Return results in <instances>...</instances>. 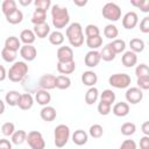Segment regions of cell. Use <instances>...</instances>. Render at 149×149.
<instances>
[{"label":"cell","mask_w":149,"mask_h":149,"mask_svg":"<svg viewBox=\"0 0 149 149\" xmlns=\"http://www.w3.org/2000/svg\"><path fill=\"white\" fill-rule=\"evenodd\" d=\"M51 17H52V24L57 29L65 28L70 22V15L68 9L59 5L51 6Z\"/></svg>","instance_id":"6da1fadb"},{"label":"cell","mask_w":149,"mask_h":149,"mask_svg":"<svg viewBox=\"0 0 149 149\" xmlns=\"http://www.w3.org/2000/svg\"><path fill=\"white\" fill-rule=\"evenodd\" d=\"M66 37L70 42V44L74 48H79L84 43V33L83 27L79 22H72L66 28Z\"/></svg>","instance_id":"7a4b0ae2"},{"label":"cell","mask_w":149,"mask_h":149,"mask_svg":"<svg viewBox=\"0 0 149 149\" xmlns=\"http://www.w3.org/2000/svg\"><path fill=\"white\" fill-rule=\"evenodd\" d=\"M27 73H28V65H27V63L22 62V61H19V62H14L13 65L9 68L7 77L9 78L10 81L19 83V81L24 79Z\"/></svg>","instance_id":"3957f363"},{"label":"cell","mask_w":149,"mask_h":149,"mask_svg":"<svg viewBox=\"0 0 149 149\" xmlns=\"http://www.w3.org/2000/svg\"><path fill=\"white\" fill-rule=\"evenodd\" d=\"M70 139V128L66 125H58L54 132V142L57 148H63Z\"/></svg>","instance_id":"277c9868"},{"label":"cell","mask_w":149,"mask_h":149,"mask_svg":"<svg viewBox=\"0 0 149 149\" xmlns=\"http://www.w3.org/2000/svg\"><path fill=\"white\" fill-rule=\"evenodd\" d=\"M102 16L108 20V21H118L121 17V8L119 5H116L115 2H107L104 7H102Z\"/></svg>","instance_id":"5b68a950"},{"label":"cell","mask_w":149,"mask_h":149,"mask_svg":"<svg viewBox=\"0 0 149 149\" xmlns=\"http://www.w3.org/2000/svg\"><path fill=\"white\" fill-rule=\"evenodd\" d=\"M132 78L127 73H114L108 78V83L111 86L115 88H126L130 85Z\"/></svg>","instance_id":"8992f818"},{"label":"cell","mask_w":149,"mask_h":149,"mask_svg":"<svg viewBox=\"0 0 149 149\" xmlns=\"http://www.w3.org/2000/svg\"><path fill=\"white\" fill-rule=\"evenodd\" d=\"M26 141L28 142V146L30 149H44L45 148V141L43 139V135L37 130H31L27 134Z\"/></svg>","instance_id":"52a82bcc"},{"label":"cell","mask_w":149,"mask_h":149,"mask_svg":"<svg viewBox=\"0 0 149 149\" xmlns=\"http://www.w3.org/2000/svg\"><path fill=\"white\" fill-rule=\"evenodd\" d=\"M57 59L58 63H70L73 62V50L68 45L59 47L57 49Z\"/></svg>","instance_id":"ba28073f"},{"label":"cell","mask_w":149,"mask_h":149,"mask_svg":"<svg viewBox=\"0 0 149 149\" xmlns=\"http://www.w3.org/2000/svg\"><path fill=\"white\" fill-rule=\"evenodd\" d=\"M125 95H126V100L129 104H133V105H136V104L141 102L142 99H143V92L139 87H129L126 91Z\"/></svg>","instance_id":"9c48e42d"},{"label":"cell","mask_w":149,"mask_h":149,"mask_svg":"<svg viewBox=\"0 0 149 149\" xmlns=\"http://www.w3.org/2000/svg\"><path fill=\"white\" fill-rule=\"evenodd\" d=\"M20 55L24 61L31 62V61H34L36 58L37 50L33 44H29V45L24 44V45H21V48H20Z\"/></svg>","instance_id":"30bf717a"},{"label":"cell","mask_w":149,"mask_h":149,"mask_svg":"<svg viewBox=\"0 0 149 149\" xmlns=\"http://www.w3.org/2000/svg\"><path fill=\"white\" fill-rule=\"evenodd\" d=\"M55 83H56V76H54L51 73L43 74L38 80V85H40L41 90H45V91L55 88Z\"/></svg>","instance_id":"8fae6325"},{"label":"cell","mask_w":149,"mask_h":149,"mask_svg":"<svg viewBox=\"0 0 149 149\" xmlns=\"http://www.w3.org/2000/svg\"><path fill=\"white\" fill-rule=\"evenodd\" d=\"M139 23V16L135 12H128L122 17V26L126 29H133Z\"/></svg>","instance_id":"7c38bea8"},{"label":"cell","mask_w":149,"mask_h":149,"mask_svg":"<svg viewBox=\"0 0 149 149\" xmlns=\"http://www.w3.org/2000/svg\"><path fill=\"white\" fill-rule=\"evenodd\" d=\"M100 61H101L100 54H99V51H97V50H90V51L85 55V58H84V63H85V65L88 66V68H95V66L99 64Z\"/></svg>","instance_id":"4fadbf2b"},{"label":"cell","mask_w":149,"mask_h":149,"mask_svg":"<svg viewBox=\"0 0 149 149\" xmlns=\"http://www.w3.org/2000/svg\"><path fill=\"white\" fill-rule=\"evenodd\" d=\"M33 105H34L33 95L30 93H22L20 95V99H19L16 106H19V108L22 109V111H28L33 107Z\"/></svg>","instance_id":"5bb4252c"},{"label":"cell","mask_w":149,"mask_h":149,"mask_svg":"<svg viewBox=\"0 0 149 149\" xmlns=\"http://www.w3.org/2000/svg\"><path fill=\"white\" fill-rule=\"evenodd\" d=\"M40 116L43 121L50 122V121H54L56 119L57 112L52 106H44L40 112Z\"/></svg>","instance_id":"9a60e30c"},{"label":"cell","mask_w":149,"mask_h":149,"mask_svg":"<svg viewBox=\"0 0 149 149\" xmlns=\"http://www.w3.org/2000/svg\"><path fill=\"white\" fill-rule=\"evenodd\" d=\"M121 62L126 68H133L137 63V55L130 50L126 51V52H123V55L121 57Z\"/></svg>","instance_id":"2e32d148"},{"label":"cell","mask_w":149,"mask_h":149,"mask_svg":"<svg viewBox=\"0 0 149 149\" xmlns=\"http://www.w3.org/2000/svg\"><path fill=\"white\" fill-rule=\"evenodd\" d=\"M112 112L114 115L116 116H120V118H123L126 115H128L129 113V105L125 101H120V102H116L113 108H112Z\"/></svg>","instance_id":"e0dca14e"},{"label":"cell","mask_w":149,"mask_h":149,"mask_svg":"<svg viewBox=\"0 0 149 149\" xmlns=\"http://www.w3.org/2000/svg\"><path fill=\"white\" fill-rule=\"evenodd\" d=\"M35 100L41 106H48V104L51 100V94L45 90H38L35 93Z\"/></svg>","instance_id":"ac0fdd59"},{"label":"cell","mask_w":149,"mask_h":149,"mask_svg":"<svg viewBox=\"0 0 149 149\" xmlns=\"http://www.w3.org/2000/svg\"><path fill=\"white\" fill-rule=\"evenodd\" d=\"M87 140H88V135L83 129H77L72 134V141L77 146H84V144H86L87 143Z\"/></svg>","instance_id":"d6986e66"},{"label":"cell","mask_w":149,"mask_h":149,"mask_svg":"<svg viewBox=\"0 0 149 149\" xmlns=\"http://www.w3.org/2000/svg\"><path fill=\"white\" fill-rule=\"evenodd\" d=\"M81 81L84 85L86 86H90V87H93L94 84H97L98 81V76L95 72L88 70V71H85L83 74H81Z\"/></svg>","instance_id":"ffe728a7"},{"label":"cell","mask_w":149,"mask_h":149,"mask_svg":"<svg viewBox=\"0 0 149 149\" xmlns=\"http://www.w3.org/2000/svg\"><path fill=\"white\" fill-rule=\"evenodd\" d=\"M33 31H34L35 36H37L38 38H45L50 34V27H49V24L47 22H44V23L34 26Z\"/></svg>","instance_id":"44dd1931"},{"label":"cell","mask_w":149,"mask_h":149,"mask_svg":"<svg viewBox=\"0 0 149 149\" xmlns=\"http://www.w3.org/2000/svg\"><path fill=\"white\" fill-rule=\"evenodd\" d=\"M76 70V63L74 61L73 62H70V63H57V71L61 73V74H71L72 72H74Z\"/></svg>","instance_id":"7402d4cb"},{"label":"cell","mask_w":149,"mask_h":149,"mask_svg":"<svg viewBox=\"0 0 149 149\" xmlns=\"http://www.w3.org/2000/svg\"><path fill=\"white\" fill-rule=\"evenodd\" d=\"M35 40H36V36H35L34 31L30 29H23L20 34V42H22L27 45L33 44L35 42Z\"/></svg>","instance_id":"603a6c76"},{"label":"cell","mask_w":149,"mask_h":149,"mask_svg":"<svg viewBox=\"0 0 149 149\" xmlns=\"http://www.w3.org/2000/svg\"><path fill=\"white\" fill-rule=\"evenodd\" d=\"M3 48H7L12 51H19V49L21 48V42H20V38H17L16 36H9L6 38L5 41V47Z\"/></svg>","instance_id":"cb8c5ba5"},{"label":"cell","mask_w":149,"mask_h":149,"mask_svg":"<svg viewBox=\"0 0 149 149\" xmlns=\"http://www.w3.org/2000/svg\"><path fill=\"white\" fill-rule=\"evenodd\" d=\"M45 20H47V12L36 8V9L34 10V13H33V16H31V22H33V24L36 26V24L44 23Z\"/></svg>","instance_id":"d4e9b609"},{"label":"cell","mask_w":149,"mask_h":149,"mask_svg":"<svg viewBox=\"0 0 149 149\" xmlns=\"http://www.w3.org/2000/svg\"><path fill=\"white\" fill-rule=\"evenodd\" d=\"M71 86V79L68 76L64 74H59L56 77V83H55V87L59 88V90H66Z\"/></svg>","instance_id":"484cf974"},{"label":"cell","mask_w":149,"mask_h":149,"mask_svg":"<svg viewBox=\"0 0 149 149\" xmlns=\"http://www.w3.org/2000/svg\"><path fill=\"white\" fill-rule=\"evenodd\" d=\"M99 98V91L97 87H90L85 93V102L87 105H93Z\"/></svg>","instance_id":"4316f807"},{"label":"cell","mask_w":149,"mask_h":149,"mask_svg":"<svg viewBox=\"0 0 149 149\" xmlns=\"http://www.w3.org/2000/svg\"><path fill=\"white\" fill-rule=\"evenodd\" d=\"M6 20H7V22H9L12 24L21 23L22 20H23V13L20 9H15L14 12L9 13L8 15H6Z\"/></svg>","instance_id":"83f0119b"},{"label":"cell","mask_w":149,"mask_h":149,"mask_svg":"<svg viewBox=\"0 0 149 149\" xmlns=\"http://www.w3.org/2000/svg\"><path fill=\"white\" fill-rule=\"evenodd\" d=\"M100 54V58L102 59V61H105V62H111V61H113L114 58H115V52L112 50V48H111V45L109 44H106L102 49H101V51L99 52Z\"/></svg>","instance_id":"f1b7e54d"},{"label":"cell","mask_w":149,"mask_h":149,"mask_svg":"<svg viewBox=\"0 0 149 149\" xmlns=\"http://www.w3.org/2000/svg\"><path fill=\"white\" fill-rule=\"evenodd\" d=\"M49 38V42L52 44V45H61L63 42H64V35L63 33H61L59 30H55V31H51L48 36Z\"/></svg>","instance_id":"f546056e"},{"label":"cell","mask_w":149,"mask_h":149,"mask_svg":"<svg viewBox=\"0 0 149 149\" xmlns=\"http://www.w3.org/2000/svg\"><path fill=\"white\" fill-rule=\"evenodd\" d=\"M129 47H130V51H133L135 54L142 52L144 50V42H143V40L135 37L129 41Z\"/></svg>","instance_id":"4dcf8cb0"},{"label":"cell","mask_w":149,"mask_h":149,"mask_svg":"<svg viewBox=\"0 0 149 149\" xmlns=\"http://www.w3.org/2000/svg\"><path fill=\"white\" fill-rule=\"evenodd\" d=\"M86 45L91 50H97L102 45V37L100 35L93 36V37H86Z\"/></svg>","instance_id":"1f68e13d"},{"label":"cell","mask_w":149,"mask_h":149,"mask_svg":"<svg viewBox=\"0 0 149 149\" xmlns=\"http://www.w3.org/2000/svg\"><path fill=\"white\" fill-rule=\"evenodd\" d=\"M20 95H21V93H19L17 91H9L5 95V101L7 102V105H9L12 107L13 106H16L17 105V101L20 99Z\"/></svg>","instance_id":"d6a6232c"},{"label":"cell","mask_w":149,"mask_h":149,"mask_svg":"<svg viewBox=\"0 0 149 149\" xmlns=\"http://www.w3.org/2000/svg\"><path fill=\"white\" fill-rule=\"evenodd\" d=\"M108 44L111 45V48H112V50L115 52V55L123 52L125 49H126V42H125L123 40H121V38H115V40H113V41H112L111 43H108Z\"/></svg>","instance_id":"836d02e7"},{"label":"cell","mask_w":149,"mask_h":149,"mask_svg":"<svg viewBox=\"0 0 149 149\" xmlns=\"http://www.w3.org/2000/svg\"><path fill=\"white\" fill-rule=\"evenodd\" d=\"M27 139V133L22 129H19V130H15L12 135V143L19 146V144H22Z\"/></svg>","instance_id":"e575fe53"},{"label":"cell","mask_w":149,"mask_h":149,"mask_svg":"<svg viewBox=\"0 0 149 149\" xmlns=\"http://www.w3.org/2000/svg\"><path fill=\"white\" fill-rule=\"evenodd\" d=\"M104 35H105V37H107V38H109V40L113 41V40H115L118 37L119 30H118L116 26H114V24H107L104 28Z\"/></svg>","instance_id":"d590c367"},{"label":"cell","mask_w":149,"mask_h":149,"mask_svg":"<svg viewBox=\"0 0 149 149\" xmlns=\"http://www.w3.org/2000/svg\"><path fill=\"white\" fill-rule=\"evenodd\" d=\"M1 9H2V13H3L5 16H6V15H8L9 13L14 12L15 9H17L16 2H15L14 0H5V1L2 2V5H1Z\"/></svg>","instance_id":"8d00e7d4"},{"label":"cell","mask_w":149,"mask_h":149,"mask_svg":"<svg viewBox=\"0 0 149 149\" xmlns=\"http://www.w3.org/2000/svg\"><path fill=\"white\" fill-rule=\"evenodd\" d=\"M115 93L112 91V90H104L102 93L100 94V101H104V102H107L109 105H112L114 101H115Z\"/></svg>","instance_id":"74e56055"},{"label":"cell","mask_w":149,"mask_h":149,"mask_svg":"<svg viewBox=\"0 0 149 149\" xmlns=\"http://www.w3.org/2000/svg\"><path fill=\"white\" fill-rule=\"evenodd\" d=\"M16 55H17L16 51H12V50H9V49H7V48H3V49L1 50V57H2V59H3L5 62H7V63H13V62H15Z\"/></svg>","instance_id":"f35d334b"},{"label":"cell","mask_w":149,"mask_h":149,"mask_svg":"<svg viewBox=\"0 0 149 149\" xmlns=\"http://www.w3.org/2000/svg\"><path fill=\"white\" fill-rule=\"evenodd\" d=\"M121 134L125 135V136H130L133 135L135 132H136V126L135 123L133 122H125L122 126H121Z\"/></svg>","instance_id":"ab89813d"},{"label":"cell","mask_w":149,"mask_h":149,"mask_svg":"<svg viewBox=\"0 0 149 149\" xmlns=\"http://www.w3.org/2000/svg\"><path fill=\"white\" fill-rule=\"evenodd\" d=\"M88 133H90V135H91L93 139H99V137H101L102 134H104V128H102L101 125L94 123V125H92V126L90 127Z\"/></svg>","instance_id":"60d3db41"},{"label":"cell","mask_w":149,"mask_h":149,"mask_svg":"<svg viewBox=\"0 0 149 149\" xmlns=\"http://www.w3.org/2000/svg\"><path fill=\"white\" fill-rule=\"evenodd\" d=\"M130 3L137 8H140L143 13L149 12V0H132Z\"/></svg>","instance_id":"b9f144b4"},{"label":"cell","mask_w":149,"mask_h":149,"mask_svg":"<svg viewBox=\"0 0 149 149\" xmlns=\"http://www.w3.org/2000/svg\"><path fill=\"white\" fill-rule=\"evenodd\" d=\"M135 74L137 76V78H140V77H149V68H148V65L144 64V63L137 65L136 69H135Z\"/></svg>","instance_id":"7bdbcfd3"},{"label":"cell","mask_w":149,"mask_h":149,"mask_svg":"<svg viewBox=\"0 0 149 149\" xmlns=\"http://www.w3.org/2000/svg\"><path fill=\"white\" fill-rule=\"evenodd\" d=\"M14 132H15V125L13 122H5L1 126V133L5 136H12Z\"/></svg>","instance_id":"ee69618b"},{"label":"cell","mask_w":149,"mask_h":149,"mask_svg":"<svg viewBox=\"0 0 149 149\" xmlns=\"http://www.w3.org/2000/svg\"><path fill=\"white\" fill-rule=\"evenodd\" d=\"M85 35L86 37H93L100 35V30L95 24H87L85 27Z\"/></svg>","instance_id":"f6af8a7d"},{"label":"cell","mask_w":149,"mask_h":149,"mask_svg":"<svg viewBox=\"0 0 149 149\" xmlns=\"http://www.w3.org/2000/svg\"><path fill=\"white\" fill-rule=\"evenodd\" d=\"M111 109H112V105L107 104V102H104V101H100L98 104V112L99 114L101 115H108L111 113Z\"/></svg>","instance_id":"bcb514c9"},{"label":"cell","mask_w":149,"mask_h":149,"mask_svg":"<svg viewBox=\"0 0 149 149\" xmlns=\"http://www.w3.org/2000/svg\"><path fill=\"white\" fill-rule=\"evenodd\" d=\"M34 5H35L36 8L47 12L51 7V1L50 0H35L34 1Z\"/></svg>","instance_id":"7dc6e473"},{"label":"cell","mask_w":149,"mask_h":149,"mask_svg":"<svg viewBox=\"0 0 149 149\" xmlns=\"http://www.w3.org/2000/svg\"><path fill=\"white\" fill-rule=\"evenodd\" d=\"M137 87L140 90H149V77H140L137 78Z\"/></svg>","instance_id":"c3c4849f"},{"label":"cell","mask_w":149,"mask_h":149,"mask_svg":"<svg viewBox=\"0 0 149 149\" xmlns=\"http://www.w3.org/2000/svg\"><path fill=\"white\" fill-rule=\"evenodd\" d=\"M136 148H137V146L134 140H125L121 143L119 149H136Z\"/></svg>","instance_id":"681fc988"},{"label":"cell","mask_w":149,"mask_h":149,"mask_svg":"<svg viewBox=\"0 0 149 149\" xmlns=\"http://www.w3.org/2000/svg\"><path fill=\"white\" fill-rule=\"evenodd\" d=\"M140 30L144 34H148L149 33V17L146 16L142 19V21L140 22Z\"/></svg>","instance_id":"f907efd6"},{"label":"cell","mask_w":149,"mask_h":149,"mask_svg":"<svg viewBox=\"0 0 149 149\" xmlns=\"http://www.w3.org/2000/svg\"><path fill=\"white\" fill-rule=\"evenodd\" d=\"M140 148L141 149H149V136H143L140 139Z\"/></svg>","instance_id":"816d5d0a"},{"label":"cell","mask_w":149,"mask_h":149,"mask_svg":"<svg viewBox=\"0 0 149 149\" xmlns=\"http://www.w3.org/2000/svg\"><path fill=\"white\" fill-rule=\"evenodd\" d=\"M0 149H12V143L7 139H0Z\"/></svg>","instance_id":"f5cc1de1"},{"label":"cell","mask_w":149,"mask_h":149,"mask_svg":"<svg viewBox=\"0 0 149 149\" xmlns=\"http://www.w3.org/2000/svg\"><path fill=\"white\" fill-rule=\"evenodd\" d=\"M141 128H142V132H143V134H144L146 136H149V121H146V122H143Z\"/></svg>","instance_id":"db71d44e"},{"label":"cell","mask_w":149,"mask_h":149,"mask_svg":"<svg viewBox=\"0 0 149 149\" xmlns=\"http://www.w3.org/2000/svg\"><path fill=\"white\" fill-rule=\"evenodd\" d=\"M7 78V72H6V69L0 65V81H3L5 79Z\"/></svg>","instance_id":"11a10c76"},{"label":"cell","mask_w":149,"mask_h":149,"mask_svg":"<svg viewBox=\"0 0 149 149\" xmlns=\"http://www.w3.org/2000/svg\"><path fill=\"white\" fill-rule=\"evenodd\" d=\"M73 3H74L76 6L83 7V6H85V5L87 3V1H86V0H73Z\"/></svg>","instance_id":"9f6ffc18"},{"label":"cell","mask_w":149,"mask_h":149,"mask_svg":"<svg viewBox=\"0 0 149 149\" xmlns=\"http://www.w3.org/2000/svg\"><path fill=\"white\" fill-rule=\"evenodd\" d=\"M19 3L22 6H28L31 3V0H19Z\"/></svg>","instance_id":"6f0895ef"},{"label":"cell","mask_w":149,"mask_h":149,"mask_svg":"<svg viewBox=\"0 0 149 149\" xmlns=\"http://www.w3.org/2000/svg\"><path fill=\"white\" fill-rule=\"evenodd\" d=\"M3 112H5V102L0 99V115H1Z\"/></svg>","instance_id":"680465c9"}]
</instances>
